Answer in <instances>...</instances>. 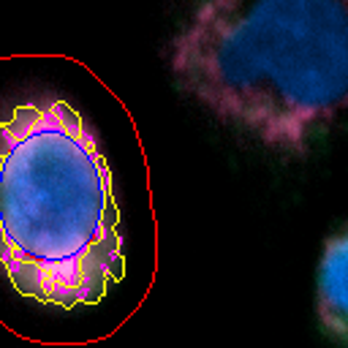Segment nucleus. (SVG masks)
Returning <instances> with one entry per match:
<instances>
[{"mask_svg": "<svg viewBox=\"0 0 348 348\" xmlns=\"http://www.w3.org/2000/svg\"><path fill=\"white\" fill-rule=\"evenodd\" d=\"M164 63L218 123L299 155L346 106L348 0H177Z\"/></svg>", "mask_w": 348, "mask_h": 348, "instance_id": "nucleus-1", "label": "nucleus"}, {"mask_svg": "<svg viewBox=\"0 0 348 348\" xmlns=\"http://www.w3.org/2000/svg\"><path fill=\"white\" fill-rule=\"evenodd\" d=\"M0 264L22 297L57 307L95 305L123 277L112 172L66 101L0 120Z\"/></svg>", "mask_w": 348, "mask_h": 348, "instance_id": "nucleus-2", "label": "nucleus"}, {"mask_svg": "<svg viewBox=\"0 0 348 348\" xmlns=\"http://www.w3.org/2000/svg\"><path fill=\"white\" fill-rule=\"evenodd\" d=\"M318 321L332 338H348V231L340 229L324 245L318 266Z\"/></svg>", "mask_w": 348, "mask_h": 348, "instance_id": "nucleus-3", "label": "nucleus"}]
</instances>
